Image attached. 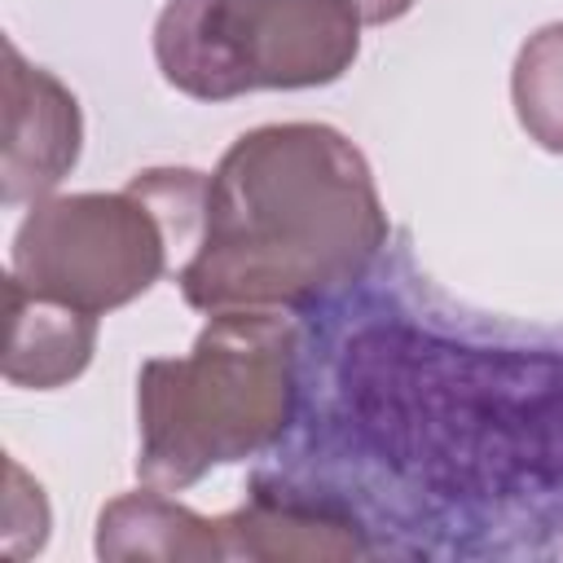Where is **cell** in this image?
<instances>
[{"label":"cell","mask_w":563,"mask_h":563,"mask_svg":"<svg viewBox=\"0 0 563 563\" xmlns=\"http://www.w3.org/2000/svg\"><path fill=\"white\" fill-rule=\"evenodd\" d=\"M356 53L361 18L347 0H167L154 22L163 79L198 101L321 88Z\"/></svg>","instance_id":"277c9868"},{"label":"cell","mask_w":563,"mask_h":563,"mask_svg":"<svg viewBox=\"0 0 563 563\" xmlns=\"http://www.w3.org/2000/svg\"><path fill=\"white\" fill-rule=\"evenodd\" d=\"M224 559H361L369 554L361 519L334 493L255 484L251 497L220 515Z\"/></svg>","instance_id":"52a82bcc"},{"label":"cell","mask_w":563,"mask_h":563,"mask_svg":"<svg viewBox=\"0 0 563 563\" xmlns=\"http://www.w3.org/2000/svg\"><path fill=\"white\" fill-rule=\"evenodd\" d=\"M387 246L365 154L325 123L242 132L207 176L176 286L202 312H308L352 290Z\"/></svg>","instance_id":"7a4b0ae2"},{"label":"cell","mask_w":563,"mask_h":563,"mask_svg":"<svg viewBox=\"0 0 563 563\" xmlns=\"http://www.w3.org/2000/svg\"><path fill=\"white\" fill-rule=\"evenodd\" d=\"M18 532H31L35 545H44L48 532V506H44V488L35 479H26V471L9 457V501H4V554L18 545Z\"/></svg>","instance_id":"8fae6325"},{"label":"cell","mask_w":563,"mask_h":563,"mask_svg":"<svg viewBox=\"0 0 563 563\" xmlns=\"http://www.w3.org/2000/svg\"><path fill=\"white\" fill-rule=\"evenodd\" d=\"M325 431L374 479L449 510L563 497V347L361 317L325 365Z\"/></svg>","instance_id":"6da1fadb"},{"label":"cell","mask_w":563,"mask_h":563,"mask_svg":"<svg viewBox=\"0 0 563 563\" xmlns=\"http://www.w3.org/2000/svg\"><path fill=\"white\" fill-rule=\"evenodd\" d=\"M172 229L128 180L119 194H62L31 202L13 233L9 273L92 317L145 295L172 264Z\"/></svg>","instance_id":"5b68a950"},{"label":"cell","mask_w":563,"mask_h":563,"mask_svg":"<svg viewBox=\"0 0 563 563\" xmlns=\"http://www.w3.org/2000/svg\"><path fill=\"white\" fill-rule=\"evenodd\" d=\"M84 119L75 92L26 62L13 40H4V132H0V198L40 202L79 163Z\"/></svg>","instance_id":"8992f818"},{"label":"cell","mask_w":563,"mask_h":563,"mask_svg":"<svg viewBox=\"0 0 563 563\" xmlns=\"http://www.w3.org/2000/svg\"><path fill=\"white\" fill-rule=\"evenodd\" d=\"M347 4H352V13L361 18V26H383V22L405 18L418 0H347Z\"/></svg>","instance_id":"7c38bea8"},{"label":"cell","mask_w":563,"mask_h":563,"mask_svg":"<svg viewBox=\"0 0 563 563\" xmlns=\"http://www.w3.org/2000/svg\"><path fill=\"white\" fill-rule=\"evenodd\" d=\"M303 339L290 312H211L185 356L145 361L136 378L150 488H189L211 466L273 449L299 409Z\"/></svg>","instance_id":"3957f363"},{"label":"cell","mask_w":563,"mask_h":563,"mask_svg":"<svg viewBox=\"0 0 563 563\" xmlns=\"http://www.w3.org/2000/svg\"><path fill=\"white\" fill-rule=\"evenodd\" d=\"M4 303H9L4 378L13 387L48 391V387H62L84 374V365L92 361V347H97L92 312L22 286L13 273L4 277Z\"/></svg>","instance_id":"ba28073f"},{"label":"cell","mask_w":563,"mask_h":563,"mask_svg":"<svg viewBox=\"0 0 563 563\" xmlns=\"http://www.w3.org/2000/svg\"><path fill=\"white\" fill-rule=\"evenodd\" d=\"M510 101L523 132L541 150L563 154V22H550L523 40L510 70Z\"/></svg>","instance_id":"30bf717a"},{"label":"cell","mask_w":563,"mask_h":563,"mask_svg":"<svg viewBox=\"0 0 563 563\" xmlns=\"http://www.w3.org/2000/svg\"><path fill=\"white\" fill-rule=\"evenodd\" d=\"M101 559H224L220 523L163 497V488L123 493L97 515Z\"/></svg>","instance_id":"9c48e42d"}]
</instances>
